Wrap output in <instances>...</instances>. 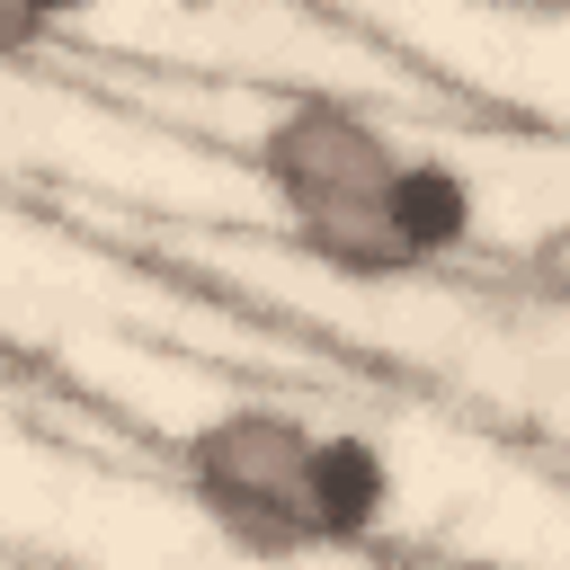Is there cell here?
<instances>
[{
    "label": "cell",
    "instance_id": "1",
    "mask_svg": "<svg viewBox=\"0 0 570 570\" xmlns=\"http://www.w3.org/2000/svg\"><path fill=\"white\" fill-rule=\"evenodd\" d=\"M258 187L285 223V240L303 258H321L330 276H419L410 258V232H401V178H410V151L356 107V98H285L258 142Z\"/></svg>",
    "mask_w": 570,
    "mask_h": 570
},
{
    "label": "cell",
    "instance_id": "2",
    "mask_svg": "<svg viewBox=\"0 0 570 570\" xmlns=\"http://www.w3.org/2000/svg\"><path fill=\"white\" fill-rule=\"evenodd\" d=\"M312 445L321 428L285 401H232L205 410L178 445V481L196 499V517L249 552V561H303L321 552V517H312Z\"/></svg>",
    "mask_w": 570,
    "mask_h": 570
},
{
    "label": "cell",
    "instance_id": "3",
    "mask_svg": "<svg viewBox=\"0 0 570 570\" xmlns=\"http://www.w3.org/2000/svg\"><path fill=\"white\" fill-rule=\"evenodd\" d=\"M401 508V472L383 454V436L365 428H321L312 445V517H321V552H365Z\"/></svg>",
    "mask_w": 570,
    "mask_h": 570
},
{
    "label": "cell",
    "instance_id": "4",
    "mask_svg": "<svg viewBox=\"0 0 570 570\" xmlns=\"http://www.w3.org/2000/svg\"><path fill=\"white\" fill-rule=\"evenodd\" d=\"M401 232H410V258H419V267L454 258V249L481 232V196H472V178H463L454 160H436V151H410V178H401Z\"/></svg>",
    "mask_w": 570,
    "mask_h": 570
},
{
    "label": "cell",
    "instance_id": "5",
    "mask_svg": "<svg viewBox=\"0 0 570 570\" xmlns=\"http://www.w3.org/2000/svg\"><path fill=\"white\" fill-rule=\"evenodd\" d=\"M98 0H9V45H36L45 27H71V18H89Z\"/></svg>",
    "mask_w": 570,
    "mask_h": 570
}]
</instances>
